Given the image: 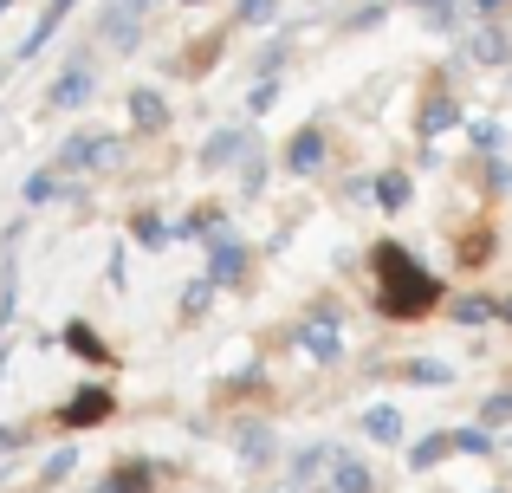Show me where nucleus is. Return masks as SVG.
<instances>
[{
  "label": "nucleus",
  "instance_id": "nucleus-26",
  "mask_svg": "<svg viewBox=\"0 0 512 493\" xmlns=\"http://www.w3.org/2000/svg\"><path fill=\"white\" fill-rule=\"evenodd\" d=\"M500 52H506V39H493V33L474 39V59H500Z\"/></svg>",
  "mask_w": 512,
  "mask_h": 493
},
{
  "label": "nucleus",
  "instance_id": "nucleus-23",
  "mask_svg": "<svg viewBox=\"0 0 512 493\" xmlns=\"http://www.w3.org/2000/svg\"><path fill=\"white\" fill-rule=\"evenodd\" d=\"M72 468H78V455H72V448H59V455H52V461H46V481H52V487H59V481H65V474H72Z\"/></svg>",
  "mask_w": 512,
  "mask_h": 493
},
{
  "label": "nucleus",
  "instance_id": "nucleus-1",
  "mask_svg": "<svg viewBox=\"0 0 512 493\" xmlns=\"http://www.w3.org/2000/svg\"><path fill=\"white\" fill-rule=\"evenodd\" d=\"M376 266H383V312L389 318H415L441 299V286L409 260L402 247H376Z\"/></svg>",
  "mask_w": 512,
  "mask_h": 493
},
{
  "label": "nucleus",
  "instance_id": "nucleus-7",
  "mask_svg": "<svg viewBox=\"0 0 512 493\" xmlns=\"http://www.w3.org/2000/svg\"><path fill=\"white\" fill-rule=\"evenodd\" d=\"M318 487H325V493H376V474L363 468L357 455H344V448H338V461L325 468V481H318Z\"/></svg>",
  "mask_w": 512,
  "mask_h": 493
},
{
  "label": "nucleus",
  "instance_id": "nucleus-18",
  "mask_svg": "<svg viewBox=\"0 0 512 493\" xmlns=\"http://www.w3.org/2000/svg\"><path fill=\"white\" fill-rule=\"evenodd\" d=\"M65 344H72V351H78V357H91V364H104V344H98V338H91V331H85V325H65Z\"/></svg>",
  "mask_w": 512,
  "mask_h": 493
},
{
  "label": "nucleus",
  "instance_id": "nucleus-22",
  "mask_svg": "<svg viewBox=\"0 0 512 493\" xmlns=\"http://www.w3.org/2000/svg\"><path fill=\"white\" fill-rule=\"evenodd\" d=\"M240 455H247V461H266V455H273V435L247 429V435H240Z\"/></svg>",
  "mask_w": 512,
  "mask_h": 493
},
{
  "label": "nucleus",
  "instance_id": "nucleus-12",
  "mask_svg": "<svg viewBox=\"0 0 512 493\" xmlns=\"http://www.w3.org/2000/svg\"><path fill=\"white\" fill-rule=\"evenodd\" d=\"M331 461H338V448H331V442H318V448H299V461H292V481H299V487H318V481H325V468H331Z\"/></svg>",
  "mask_w": 512,
  "mask_h": 493
},
{
  "label": "nucleus",
  "instance_id": "nucleus-5",
  "mask_svg": "<svg viewBox=\"0 0 512 493\" xmlns=\"http://www.w3.org/2000/svg\"><path fill=\"white\" fill-rule=\"evenodd\" d=\"M104 416H111V390L91 383V390H78L72 403L59 409V429H91V422H104Z\"/></svg>",
  "mask_w": 512,
  "mask_h": 493
},
{
  "label": "nucleus",
  "instance_id": "nucleus-19",
  "mask_svg": "<svg viewBox=\"0 0 512 493\" xmlns=\"http://www.w3.org/2000/svg\"><path fill=\"white\" fill-rule=\"evenodd\" d=\"M240 20H247V26H273L279 20V0H240Z\"/></svg>",
  "mask_w": 512,
  "mask_h": 493
},
{
  "label": "nucleus",
  "instance_id": "nucleus-31",
  "mask_svg": "<svg viewBox=\"0 0 512 493\" xmlns=\"http://www.w3.org/2000/svg\"><path fill=\"white\" fill-rule=\"evenodd\" d=\"M500 7H512V0H474V13H500Z\"/></svg>",
  "mask_w": 512,
  "mask_h": 493
},
{
  "label": "nucleus",
  "instance_id": "nucleus-24",
  "mask_svg": "<svg viewBox=\"0 0 512 493\" xmlns=\"http://www.w3.org/2000/svg\"><path fill=\"white\" fill-rule=\"evenodd\" d=\"M52 195H59V176H33L26 182V202H52Z\"/></svg>",
  "mask_w": 512,
  "mask_h": 493
},
{
  "label": "nucleus",
  "instance_id": "nucleus-28",
  "mask_svg": "<svg viewBox=\"0 0 512 493\" xmlns=\"http://www.w3.org/2000/svg\"><path fill=\"white\" fill-rule=\"evenodd\" d=\"M441 455H448V442L435 435V442H422V448H415V468H428V461H441Z\"/></svg>",
  "mask_w": 512,
  "mask_h": 493
},
{
  "label": "nucleus",
  "instance_id": "nucleus-3",
  "mask_svg": "<svg viewBox=\"0 0 512 493\" xmlns=\"http://www.w3.org/2000/svg\"><path fill=\"white\" fill-rule=\"evenodd\" d=\"M143 13H150V0H111V13H104V39H111L117 52H130L137 33H143Z\"/></svg>",
  "mask_w": 512,
  "mask_h": 493
},
{
  "label": "nucleus",
  "instance_id": "nucleus-29",
  "mask_svg": "<svg viewBox=\"0 0 512 493\" xmlns=\"http://www.w3.org/2000/svg\"><path fill=\"white\" fill-rule=\"evenodd\" d=\"M512 416V396H493V403H487V422H506Z\"/></svg>",
  "mask_w": 512,
  "mask_h": 493
},
{
  "label": "nucleus",
  "instance_id": "nucleus-9",
  "mask_svg": "<svg viewBox=\"0 0 512 493\" xmlns=\"http://www.w3.org/2000/svg\"><path fill=\"white\" fill-rule=\"evenodd\" d=\"M91 98V65H72L65 78H52V111H78Z\"/></svg>",
  "mask_w": 512,
  "mask_h": 493
},
{
  "label": "nucleus",
  "instance_id": "nucleus-11",
  "mask_svg": "<svg viewBox=\"0 0 512 493\" xmlns=\"http://www.w3.org/2000/svg\"><path fill=\"white\" fill-rule=\"evenodd\" d=\"M130 124H137V130H163V124H169L163 91H150V85H137V91H130Z\"/></svg>",
  "mask_w": 512,
  "mask_h": 493
},
{
  "label": "nucleus",
  "instance_id": "nucleus-30",
  "mask_svg": "<svg viewBox=\"0 0 512 493\" xmlns=\"http://www.w3.org/2000/svg\"><path fill=\"white\" fill-rule=\"evenodd\" d=\"M0 448H26V429H0Z\"/></svg>",
  "mask_w": 512,
  "mask_h": 493
},
{
  "label": "nucleus",
  "instance_id": "nucleus-8",
  "mask_svg": "<svg viewBox=\"0 0 512 493\" xmlns=\"http://www.w3.org/2000/svg\"><path fill=\"white\" fill-rule=\"evenodd\" d=\"M318 163H325V130H299V137L286 143V169L292 176H318Z\"/></svg>",
  "mask_w": 512,
  "mask_h": 493
},
{
  "label": "nucleus",
  "instance_id": "nucleus-27",
  "mask_svg": "<svg viewBox=\"0 0 512 493\" xmlns=\"http://www.w3.org/2000/svg\"><path fill=\"white\" fill-rule=\"evenodd\" d=\"M273 98H279V85H273V78H260V85H253V98H247V104H253V111H266V104H273Z\"/></svg>",
  "mask_w": 512,
  "mask_h": 493
},
{
  "label": "nucleus",
  "instance_id": "nucleus-21",
  "mask_svg": "<svg viewBox=\"0 0 512 493\" xmlns=\"http://www.w3.org/2000/svg\"><path fill=\"white\" fill-rule=\"evenodd\" d=\"M376 195H383V208H402V202H409V176H383Z\"/></svg>",
  "mask_w": 512,
  "mask_h": 493
},
{
  "label": "nucleus",
  "instance_id": "nucleus-20",
  "mask_svg": "<svg viewBox=\"0 0 512 493\" xmlns=\"http://www.w3.org/2000/svg\"><path fill=\"white\" fill-rule=\"evenodd\" d=\"M454 370L448 364H435V357H422V364H409V383H428V390H435V383H448Z\"/></svg>",
  "mask_w": 512,
  "mask_h": 493
},
{
  "label": "nucleus",
  "instance_id": "nucleus-10",
  "mask_svg": "<svg viewBox=\"0 0 512 493\" xmlns=\"http://www.w3.org/2000/svg\"><path fill=\"white\" fill-rule=\"evenodd\" d=\"M240 150H253V137H247V130H214V137L201 143V163H208V169H227Z\"/></svg>",
  "mask_w": 512,
  "mask_h": 493
},
{
  "label": "nucleus",
  "instance_id": "nucleus-16",
  "mask_svg": "<svg viewBox=\"0 0 512 493\" xmlns=\"http://www.w3.org/2000/svg\"><path fill=\"white\" fill-rule=\"evenodd\" d=\"M454 117H461V111H454L448 98H428V111H422V137H435V130H448Z\"/></svg>",
  "mask_w": 512,
  "mask_h": 493
},
{
  "label": "nucleus",
  "instance_id": "nucleus-14",
  "mask_svg": "<svg viewBox=\"0 0 512 493\" xmlns=\"http://www.w3.org/2000/svg\"><path fill=\"white\" fill-rule=\"evenodd\" d=\"M363 429H370V442H402V416H396V409H370Z\"/></svg>",
  "mask_w": 512,
  "mask_h": 493
},
{
  "label": "nucleus",
  "instance_id": "nucleus-4",
  "mask_svg": "<svg viewBox=\"0 0 512 493\" xmlns=\"http://www.w3.org/2000/svg\"><path fill=\"white\" fill-rule=\"evenodd\" d=\"M299 351H305V357H318V364H331V357L344 351V331H338V318H331V312L305 318V325H299Z\"/></svg>",
  "mask_w": 512,
  "mask_h": 493
},
{
  "label": "nucleus",
  "instance_id": "nucleus-13",
  "mask_svg": "<svg viewBox=\"0 0 512 493\" xmlns=\"http://www.w3.org/2000/svg\"><path fill=\"white\" fill-rule=\"evenodd\" d=\"M150 487H156V468H150V461H124V468L104 481V493H150Z\"/></svg>",
  "mask_w": 512,
  "mask_h": 493
},
{
  "label": "nucleus",
  "instance_id": "nucleus-34",
  "mask_svg": "<svg viewBox=\"0 0 512 493\" xmlns=\"http://www.w3.org/2000/svg\"><path fill=\"white\" fill-rule=\"evenodd\" d=\"M7 7H13V0H0V13H7Z\"/></svg>",
  "mask_w": 512,
  "mask_h": 493
},
{
  "label": "nucleus",
  "instance_id": "nucleus-15",
  "mask_svg": "<svg viewBox=\"0 0 512 493\" xmlns=\"http://www.w3.org/2000/svg\"><path fill=\"white\" fill-rule=\"evenodd\" d=\"M137 241H143V247H169L175 228H169L163 215H137Z\"/></svg>",
  "mask_w": 512,
  "mask_h": 493
},
{
  "label": "nucleus",
  "instance_id": "nucleus-33",
  "mask_svg": "<svg viewBox=\"0 0 512 493\" xmlns=\"http://www.w3.org/2000/svg\"><path fill=\"white\" fill-rule=\"evenodd\" d=\"M500 318H512V299H500Z\"/></svg>",
  "mask_w": 512,
  "mask_h": 493
},
{
  "label": "nucleus",
  "instance_id": "nucleus-17",
  "mask_svg": "<svg viewBox=\"0 0 512 493\" xmlns=\"http://www.w3.org/2000/svg\"><path fill=\"white\" fill-rule=\"evenodd\" d=\"M454 318H461V325H487V318H500V305H493V299H461Z\"/></svg>",
  "mask_w": 512,
  "mask_h": 493
},
{
  "label": "nucleus",
  "instance_id": "nucleus-32",
  "mask_svg": "<svg viewBox=\"0 0 512 493\" xmlns=\"http://www.w3.org/2000/svg\"><path fill=\"white\" fill-rule=\"evenodd\" d=\"M415 7H428V13H441V7H454V0H415Z\"/></svg>",
  "mask_w": 512,
  "mask_h": 493
},
{
  "label": "nucleus",
  "instance_id": "nucleus-25",
  "mask_svg": "<svg viewBox=\"0 0 512 493\" xmlns=\"http://www.w3.org/2000/svg\"><path fill=\"white\" fill-rule=\"evenodd\" d=\"M208 299H214V286H208V279H201V286H188V299H182V318H195Z\"/></svg>",
  "mask_w": 512,
  "mask_h": 493
},
{
  "label": "nucleus",
  "instance_id": "nucleus-6",
  "mask_svg": "<svg viewBox=\"0 0 512 493\" xmlns=\"http://www.w3.org/2000/svg\"><path fill=\"white\" fill-rule=\"evenodd\" d=\"M240 273H247V247H240L234 234H221V241H208V286H234Z\"/></svg>",
  "mask_w": 512,
  "mask_h": 493
},
{
  "label": "nucleus",
  "instance_id": "nucleus-2",
  "mask_svg": "<svg viewBox=\"0 0 512 493\" xmlns=\"http://www.w3.org/2000/svg\"><path fill=\"white\" fill-rule=\"evenodd\" d=\"M117 163H124V143L117 137H72L52 169H117Z\"/></svg>",
  "mask_w": 512,
  "mask_h": 493
}]
</instances>
